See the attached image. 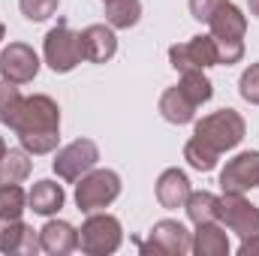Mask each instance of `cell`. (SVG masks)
I'll list each match as a JSON object with an SVG mask.
<instances>
[{
  "label": "cell",
  "mask_w": 259,
  "mask_h": 256,
  "mask_svg": "<svg viewBox=\"0 0 259 256\" xmlns=\"http://www.w3.org/2000/svg\"><path fill=\"white\" fill-rule=\"evenodd\" d=\"M244 133H247V124H244V118L235 109H220L214 115H205L193 130V136L199 142L211 145L220 154L223 151H232L235 145H241Z\"/></svg>",
  "instance_id": "1"
},
{
  "label": "cell",
  "mask_w": 259,
  "mask_h": 256,
  "mask_svg": "<svg viewBox=\"0 0 259 256\" xmlns=\"http://www.w3.org/2000/svg\"><path fill=\"white\" fill-rule=\"evenodd\" d=\"M118 196H121V178L112 169H91L75 184V205L84 214L109 208Z\"/></svg>",
  "instance_id": "2"
},
{
  "label": "cell",
  "mask_w": 259,
  "mask_h": 256,
  "mask_svg": "<svg viewBox=\"0 0 259 256\" xmlns=\"http://www.w3.org/2000/svg\"><path fill=\"white\" fill-rule=\"evenodd\" d=\"M124 241V229H121V220L112 217V214H91L81 229H78V247L88 256H109L115 253Z\"/></svg>",
  "instance_id": "3"
},
{
  "label": "cell",
  "mask_w": 259,
  "mask_h": 256,
  "mask_svg": "<svg viewBox=\"0 0 259 256\" xmlns=\"http://www.w3.org/2000/svg\"><path fill=\"white\" fill-rule=\"evenodd\" d=\"M15 136L21 133H61V109L52 97L33 94L21 100V109L12 121Z\"/></svg>",
  "instance_id": "4"
},
{
  "label": "cell",
  "mask_w": 259,
  "mask_h": 256,
  "mask_svg": "<svg viewBox=\"0 0 259 256\" xmlns=\"http://www.w3.org/2000/svg\"><path fill=\"white\" fill-rule=\"evenodd\" d=\"M46 64L52 66L55 72H69L84 61V52H81V36L75 30H69L64 21L58 27H52L46 33Z\"/></svg>",
  "instance_id": "5"
},
{
  "label": "cell",
  "mask_w": 259,
  "mask_h": 256,
  "mask_svg": "<svg viewBox=\"0 0 259 256\" xmlns=\"http://www.w3.org/2000/svg\"><path fill=\"white\" fill-rule=\"evenodd\" d=\"M97 160H100V148H97L91 139H75V142L64 145V148L55 154L52 169H55V175L64 178V181H78L81 175H88V172L97 166Z\"/></svg>",
  "instance_id": "6"
},
{
  "label": "cell",
  "mask_w": 259,
  "mask_h": 256,
  "mask_svg": "<svg viewBox=\"0 0 259 256\" xmlns=\"http://www.w3.org/2000/svg\"><path fill=\"white\" fill-rule=\"evenodd\" d=\"M193 247V235L178 220H160L154 223L148 241L142 244V253H163V256H184Z\"/></svg>",
  "instance_id": "7"
},
{
  "label": "cell",
  "mask_w": 259,
  "mask_h": 256,
  "mask_svg": "<svg viewBox=\"0 0 259 256\" xmlns=\"http://www.w3.org/2000/svg\"><path fill=\"white\" fill-rule=\"evenodd\" d=\"M220 220L241 238L259 235V208L244 199V193H223L220 199Z\"/></svg>",
  "instance_id": "8"
},
{
  "label": "cell",
  "mask_w": 259,
  "mask_h": 256,
  "mask_svg": "<svg viewBox=\"0 0 259 256\" xmlns=\"http://www.w3.org/2000/svg\"><path fill=\"white\" fill-rule=\"evenodd\" d=\"M169 64L175 66L178 72H187V69H208V66H217V42L214 36H193L190 42H178L169 49Z\"/></svg>",
  "instance_id": "9"
},
{
  "label": "cell",
  "mask_w": 259,
  "mask_h": 256,
  "mask_svg": "<svg viewBox=\"0 0 259 256\" xmlns=\"http://www.w3.org/2000/svg\"><path fill=\"white\" fill-rule=\"evenodd\" d=\"M39 72V58L27 42H9L0 52V75L12 84H27Z\"/></svg>",
  "instance_id": "10"
},
{
  "label": "cell",
  "mask_w": 259,
  "mask_h": 256,
  "mask_svg": "<svg viewBox=\"0 0 259 256\" xmlns=\"http://www.w3.org/2000/svg\"><path fill=\"white\" fill-rule=\"evenodd\" d=\"M259 187V151H244L232 157L220 172V190L223 193H247Z\"/></svg>",
  "instance_id": "11"
},
{
  "label": "cell",
  "mask_w": 259,
  "mask_h": 256,
  "mask_svg": "<svg viewBox=\"0 0 259 256\" xmlns=\"http://www.w3.org/2000/svg\"><path fill=\"white\" fill-rule=\"evenodd\" d=\"M81 52H84V61H91V64H106V61H112L115 58V52H118V39H115V27L109 24H91V27H84L81 33Z\"/></svg>",
  "instance_id": "12"
},
{
  "label": "cell",
  "mask_w": 259,
  "mask_h": 256,
  "mask_svg": "<svg viewBox=\"0 0 259 256\" xmlns=\"http://www.w3.org/2000/svg\"><path fill=\"white\" fill-rule=\"evenodd\" d=\"M78 247V229L66 220H49L39 229V250L52 256H66Z\"/></svg>",
  "instance_id": "13"
},
{
  "label": "cell",
  "mask_w": 259,
  "mask_h": 256,
  "mask_svg": "<svg viewBox=\"0 0 259 256\" xmlns=\"http://www.w3.org/2000/svg\"><path fill=\"white\" fill-rule=\"evenodd\" d=\"M0 250L3 253H36L39 232L21 220H6L0 223Z\"/></svg>",
  "instance_id": "14"
},
{
  "label": "cell",
  "mask_w": 259,
  "mask_h": 256,
  "mask_svg": "<svg viewBox=\"0 0 259 256\" xmlns=\"http://www.w3.org/2000/svg\"><path fill=\"white\" fill-rule=\"evenodd\" d=\"M208 24H211V36L214 39H244V33H247L244 12L235 3H229V0L208 18Z\"/></svg>",
  "instance_id": "15"
},
{
  "label": "cell",
  "mask_w": 259,
  "mask_h": 256,
  "mask_svg": "<svg viewBox=\"0 0 259 256\" xmlns=\"http://www.w3.org/2000/svg\"><path fill=\"white\" fill-rule=\"evenodd\" d=\"M190 196V178L181 172V169H166L160 178H157V202L169 211L175 208H184Z\"/></svg>",
  "instance_id": "16"
},
{
  "label": "cell",
  "mask_w": 259,
  "mask_h": 256,
  "mask_svg": "<svg viewBox=\"0 0 259 256\" xmlns=\"http://www.w3.org/2000/svg\"><path fill=\"white\" fill-rule=\"evenodd\" d=\"M66 202V193L61 184H55V181H36L30 193H27V205H30V211L33 214H42V217H52V214H58L61 208H64Z\"/></svg>",
  "instance_id": "17"
},
{
  "label": "cell",
  "mask_w": 259,
  "mask_h": 256,
  "mask_svg": "<svg viewBox=\"0 0 259 256\" xmlns=\"http://www.w3.org/2000/svg\"><path fill=\"white\" fill-rule=\"evenodd\" d=\"M196 256H229V235L223 226L214 223H199L193 232V247Z\"/></svg>",
  "instance_id": "18"
},
{
  "label": "cell",
  "mask_w": 259,
  "mask_h": 256,
  "mask_svg": "<svg viewBox=\"0 0 259 256\" xmlns=\"http://www.w3.org/2000/svg\"><path fill=\"white\" fill-rule=\"evenodd\" d=\"M196 106L193 100L175 84V88H169V91H163V97H160V115L169 121V124H190L196 118Z\"/></svg>",
  "instance_id": "19"
},
{
  "label": "cell",
  "mask_w": 259,
  "mask_h": 256,
  "mask_svg": "<svg viewBox=\"0 0 259 256\" xmlns=\"http://www.w3.org/2000/svg\"><path fill=\"white\" fill-rule=\"evenodd\" d=\"M30 172H33V160L24 148H12L0 157V187L21 184V181L30 178Z\"/></svg>",
  "instance_id": "20"
},
{
  "label": "cell",
  "mask_w": 259,
  "mask_h": 256,
  "mask_svg": "<svg viewBox=\"0 0 259 256\" xmlns=\"http://www.w3.org/2000/svg\"><path fill=\"white\" fill-rule=\"evenodd\" d=\"M184 208H187V217L193 220L196 226H199V223H214V220H220V196H214V193H208V190H196V193L190 190Z\"/></svg>",
  "instance_id": "21"
},
{
  "label": "cell",
  "mask_w": 259,
  "mask_h": 256,
  "mask_svg": "<svg viewBox=\"0 0 259 256\" xmlns=\"http://www.w3.org/2000/svg\"><path fill=\"white\" fill-rule=\"evenodd\" d=\"M142 18V0H109L106 3V21L118 30H127Z\"/></svg>",
  "instance_id": "22"
},
{
  "label": "cell",
  "mask_w": 259,
  "mask_h": 256,
  "mask_svg": "<svg viewBox=\"0 0 259 256\" xmlns=\"http://www.w3.org/2000/svg\"><path fill=\"white\" fill-rule=\"evenodd\" d=\"M178 88L193 100L196 106H202V103H208V100L214 97V84L208 81V75H205L202 69H187V72H181Z\"/></svg>",
  "instance_id": "23"
},
{
  "label": "cell",
  "mask_w": 259,
  "mask_h": 256,
  "mask_svg": "<svg viewBox=\"0 0 259 256\" xmlns=\"http://www.w3.org/2000/svg\"><path fill=\"white\" fill-rule=\"evenodd\" d=\"M24 208H27V193L21 190L18 184L0 187V223H6V220H21Z\"/></svg>",
  "instance_id": "24"
},
{
  "label": "cell",
  "mask_w": 259,
  "mask_h": 256,
  "mask_svg": "<svg viewBox=\"0 0 259 256\" xmlns=\"http://www.w3.org/2000/svg\"><path fill=\"white\" fill-rule=\"evenodd\" d=\"M184 160L193 166L196 172H211V169L217 166V160H220V151H214L211 145L199 142V139L193 136V139L184 145Z\"/></svg>",
  "instance_id": "25"
},
{
  "label": "cell",
  "mask_w": 259,
  "mask_h": 256,
  "mask_svg": "<svg viewBox=\"0 0 259 256\" xmlns=\"http://www.w3.org/2000/svg\"><path fill=\"white\" fill-rule=\"evenodd\" d=\"M21 100H24V97L18 94V84L0 78V124L12 127V121H15L18 109H21Z\"/></svg>",
  "instance_id": "26"
},
{
  "label": "cell",
  "mask_w": 259,
  "mask_h": 256,
  "mask_svg": "<svg viewBox=\"0 0 259 256\" xmlns=\"http://www.w3.org/2000/svg\"><path fill=\"white\" fill-rule=\"evenodd\" d=\"M21 148L30 154V157H42V154H52L61 142V133H21Z\"/></svg>",
  "instance_id": "27"
},
{
  "label": "cell",
  "mask_w": 259,
  "mask_h": 256,
  "mask_svg": "<svg viewBox=\"0 0 259 256\" xmlns=\"http://www.w3.org/2000/svg\"><path fill=\"white\" fill-rule=\"evenodd\" d=\"M61 0H18V9L27 21H46L58 12Z\"/></svg>",
  "instance_id": "28"
},
{
  "label": "cell",
  "mask_w": 259,
  "mask_h": 256,
  "mask_svg": "<svg viewBox=\"0 0 259 256\" xmlns=\"http://www.w3.org/2000/svg\"><path fill=\"white\" fill-rule=\"evenodd\" d=\"M238 94H241L247 103L259 106V64H250L241 72V78H238Z\"/></svg>",
  "instance_id": "29"
},
{
  "label": "cell",
  "mask_w": 259,
  "mask_h": 256,
  "mask_svg": "<svg viewBox=\"0 0 259 256\" xmlns=\"http://www.w3.org/2000/svg\"><path fill=\"white\" fill-rule=\"evenodd\" d=\"M217 42V58L220 64L232 66L244 58V39H214Z\"/></svg>",
  "instance_id": "30"
},
{
  "label": "cell",
  "mask_w": 259,
  "mask_h": 256,
  "mask_svg": "<svg viewBox=\"0 0 259 256\" xmlns=\"http://www.w3.org/2000/svg\"><path fill=\"white\" fill-rule=\"evenodd\" d=\"M226 0H190V15H193L196 21H205L208 24V18L223 6Z\"/></svg>",
  "instance_id": "31"
},
{
  "label": "cell",
  "mask_w": 259,
  "mask_h": 256,
  "mask_svg": "<svg viewBox=\"0 0 259 256\" xmlns=\"http://www.w3.org/2000/svg\"><path fill=\"white\" fill-rule=\"evenodd\" d=\"M238 253L241 256H259V235H253V238H241Z\"/></svg>",
  "instance_id": "32"
},
{
  "label": "cell",
  "mask_w": 259,
  "mask_h": 256,
  "mask_svg": "<svg viewBox=\"0 0 259 256\" xmlns=\"http://www.w3.org/2000/svg\"><path fill=\"white\" fill-rule=\"evenodd\" d=\"M247 6H250V15L259 18V0H247Z\"/></svg>",
  "instance_id": "33"
},
{
  "label": "cell",
  "mask_w": 259,
  "mask_h": 256,
  "mask_svg": "<svg viewBox=\"0 0 259 256\" xmlns=\"http://www.w3.org/2000/svg\"><path fill=\"white\" fill-rule=\"evenodd\" d=\"M6 151H9V148H6V142H3V136H0V157H3Z\"/></svg>",
  "instance_id": "34"
},
{
  "label": "cell",
  "mask_w": 259,
  "mask_h": 256,
  "mask_svg": "<svg viewBox=\"0 0 259 256\" xmlns=\"http://www.w3.org/2000/svg\"><path fill=\"white\" fill-rule=\"evenodd\" d=\"M3 36H6V27H3V24H0V39H3Z\"/></svg>",
  "instance_id": "35"
},
{
  "label": "cell",
  "mask_w": 259,
  "mask_h": 256,
  "mask_svg": "<svg viewBox=\"0 0 259 256\" xmlns=\"http://www.w3.org/2000/svg\"><path fill=\"white\" fill-rule=\"evenodd\" d=\"M103 3H109V0H103Z\"/></svg>",
  "instance_id": "36"
}]
</instances>
